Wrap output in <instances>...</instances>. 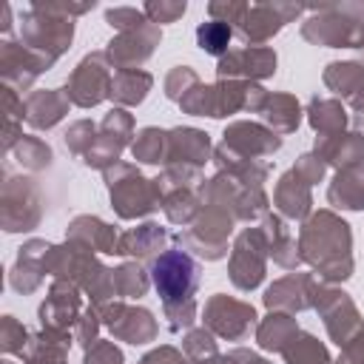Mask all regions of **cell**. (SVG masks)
I'll return each mask as SVG.
<instances>
[{"mask_svg": "<svg viewBox=\"0 0 364 364\" xmlns=\"http://www.w3.org/2000/svg\"><path fill=\"white\" fill-rule=\"evenodd\" d=\"M151 279H154V287L165 304H179L185 299H191V293L196 290L199 270L188 253L168 250L151 264Z\"/></svg>", "mask_w": 364, "mask_h": 364, "instance_id": "cell-1", "label": "cell"}, {"mask_svg": "<svg viewBox=\"0 0 364 364\" xmlns=\"http://www.w3.org/2000/svg\"><path fill=\"white\" fill-rule=\"evenodd\" d=\"M196 37H199V46H202L205 51L222 54L225 46H228V40H230V28H228L225 23H205V26L196 31Z\"/></svg>", "mask_w": 364, "mask_h": 364, "instance_id": "cell-2", "label": "cell"}]
</instances>
